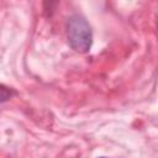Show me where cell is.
I'll use <instances>...</instances> for the list:
<instances>
[{
	"mask_svg": "<svg viewBox=\"0 0 158 158\" xmlns=\"http://www.w3.org/2000/svg\"><path fill=\"white\" fill-rule=\"evenodd\" d=\"M67 37L69 46L79 53H85L91 48L93 32L89 22L79 14L72 15L67 21Z\"/></svg>",
	"mask_w": 158,
	"mask_h": 158,
	"instance_id": "cell-1",
	"label": "cell"
},
{
	"mask_svg": "<svg viewBox=\"0 0 158 158\" xmlns=\"http://www.w3.org/2000/svg\"><path fill=\"white\" fill-rule=\"evenodd\" d=\"M15 94L16 93L11 88H9L4 84H0V102H5V101L10 100Z\"/></svg>",
	"mask_w": 158,
	"mask_h": 158,
	"instance_id": "cell-2",
	"label": "cell"
},
{
	"mask_svg": "<svg viewBox=\"0 0 158 158\" xmlns=\"http://www.w3.org/2000/svg\"><path fill=\"white\" fill-rule=\"evenodd\" d=\"M99 158H106V157H99Z\"/></svg>",
	"mask_w": 158,
	"mask_h": 158,
	"instance_id": "cell-3",
	"label": "cell"
}]
</instances>
